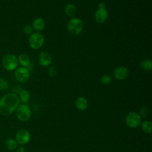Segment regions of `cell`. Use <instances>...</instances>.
<instances>
[{
	"label": "cell",
	"instance_id": "cell-7",
	"mask_svg": "<svg viewBox=\"0 0 152 152\" xmlns=\"http://www.w3.org/2000/svg\"><path fill=\"white\" fill-rule=\"evenodd\" d=\"M30 134L26 129H20L15 134V140L18 144L24 145L27 144L30 140Z\"/></svg>",
	"mask_w": 152,
	"mask_h": 152
},
{
	"label": "cell",
	"instance_id": "cell-10",
	"mask_svg": "<svg viewBox=\"0 0 152 152\" xmlns=\"http://www.w3.org/2000/svg\"><path fill=\"white\" fill-rule=\"evenodd\" d=\"M39 62L43 66H48L52 62V56L48 51H42L39 56Z\"/></svg>",
	"mask_w": 152,
	"mask_h": 152
},
{
	"label": "cell",
	"instance_id": "cell-5",
	"mask_svg": "<svg viewBox=\"0 0 152 152\" xmlns=\"http://www.w3.org/2000/svg\"><path fill=\"white\" fill-rule=\"evenodd\" d=\"M28 42L31 48L33 49H38L43 46L45 42V39L42 34L36 32L30 35Z\"/></svg>",
	"mask_w": 152,
	"mask_h": 152
},
{
	"label": "cell",
	"instance_id": "cell-22",
	"mask_svg": "<svg viewBox=\"0 0 152 152\" xmlns=\"http://www.w3.org/2000/svg\"><path fill=\"white\" fill-rule=\"evenodd\" d=\"M33 28L32 26L29 24H26L23 27V31L27 35H30L33 33Z\"/></svg>",
	"mask_w": 152,
	"mask_h": 152
},
{
	"label": "cell",
	"instance_id": "cell-24",
	"mask_svg": "<svg viewBox=\"0 0 152 152\" xmlns=\"http://www.w3.org/2000/svg\"><path fill=\"white\" fill-rule=\"evenodd\" d=\"M48 74L52 77H55L58 74V72H57V70H56V68L54 67V66L49 67V69H48Z\"/></svg>",
	"mask_w": 152,
	"mask_h": 152
},
{
	"label": "cell",
	"instance_id": "cell-16",
	"mask_svg": "<svg viewBox=\"0 0 152 152\" xmlns=\"http://www.w3.org/2000/svg\"><path fill=\"white\" fill-rule=\"evenodd\" d=\"M5 148L10 151L15 150L18 147V143L15 140L12 138H8L5 141Z\"/></svg>",
	"mask_w": 152,
	"mask_h": 152
},
{
	"label": "cell",
	"instance_id": "cell-23",
	"mask_svg": "<svg viewBox=\"0 0 152 152\" xmlns=\"http://www.w3.org/2000/svg\"><path fill=\"white\" fill-rule=\"evenodd\" d=\"M8 83L3 78H0V91L6 90L8 88Z\"/></svg>",
	"mask_w": 152,
	"mask_h": 152
},
{
	"label": "cell",
	"instance_id": "cell-9",
	"mask_svg": "<svg viewBox=\"0 0 152 152\" xmlns=\"http://www.w3.org/2000/svg\"><path fill=\"white\" fill-rule=\"evenodd\" d=\"M129 74L128 69L124 66H119L115 68L113 71L114 78L117 80H124L126 79Z\"/></svg>",
	"mask_w": 152,
	"mask_h": 152
},
{
	"label": "cell",
	"instance_id": "cell-18",
	"mask_svg": "<svg viewBox=\"0 0 152 152\" xmlns=\"http://www.w3.org/2000/svg\"><path fill=\"white\" fill-rule=\"evenodd\" d=\"M141 124L142 130L147 134H151L152 132V123L150 121H144Z\"/></svg>",
	"mask_w": 152,
	"mask_h": 152
},
{
	"label": "cell",
	"instance_id": "cell-15",
	"mask_svg": "<svg viewBox=\"0 0 152 152\" xmlns=\"http://www.w3.org/2000/svg\"><path fill=\"white\" fill-rule=\"evenodd\" d=\"M77 12V8L75 5L73 4H68L66 5L65 8V14L69 17H74Z\"/></svg>",
	"mask_w": 152,
	"mask_h": 152
},
{
	"label": "cell",
	"instance_id": "cell-6",
	"mask_svg": "<svg viewBox=\"0 0 152 152\" xmlns=\"http://www.w3.org/2000/svg\"><path fill=\"white\" fill-rule=\"evenodd\" d=\"M141 123V117L135 112H129L125 117V124L129 128H136L139 126Z\"/></svg>",
	"mask_w": 152,
	"mask_h": 152
},
{
	"label": "cell",
	"instance_id": "cell-25",
	"mask_svg": "<svg viewBox=\"0 0 152 152\" xmlns=\"http://www.w3.org/2000/svg\"><path fill=\"white\" fill-rule=\"evenodd\" d=\"M15 150V152H26V150L24 147L22 145L18 146Z\"/></svg>",
	"mask_w": 152,
	"mask_h": 152
},
{
	"label": "cell",
	"instance_id": "cell-13",
	"mask_svg": "<svg viewBox=\"0 0 152 152\" xmlns=\"http://www.w3.org/2000/svg\"><path fill=\"white\" fill-rule=\"evenodd\" d=\"M45 21L44 19L41 17L36 18L33 22L32 27L33 28L37 31L42 30L45 27Z\"/></svg>",
	"mask_w": 152,
	"mask_h": 152
},
{
	"label": "cell",
	"instance_id": "cell-19",
	"mask_svg": "<svg viewBox=\"0 0 152 152\" xmlns=\"http://www.w3.org/2000/svg\"><path fill=\"white\" fill-rule=\"evenodd\" d=\"M140 66L144 70L150 71L152 69V62L149 59H144L140 62Z\"/></svg>",
	"mask_w": 152,
	"mask_h": 152
},
{
	"label": "cell",
	"instance_id": "cell-26",
	"mask_svg": "<svg viewBox=\"0 0 152 152\" xmlns=\"http://www.w3.org/2000/svg\"><path fill=\"white\" fill-rule=\"evenodd\" d=\"M98 7H99V9H105L106 8V4L103 2H100L98 4Z\"/></svg>",
	"mask_w": 152,
	"mask_h": 152
},
{
	"label": "cell",
	"instance_id": "cell-2",
	"mask_svg": "<svg viewBox=\"0 0 152 152\" xmlns=\"http://www.w3.org/2000/svg\"><path fill=\"white\" fill-rule=\"evenodd\" d=\"M84 24L81 20L78 18H72L68 23L66 29L71 36H77L83 31Z\"/></svg>",
	"mask_w": 152,
	"mask_h": 152
},
{
	"label": "cell",
	"instance_id": "cell-11",
	"mask_svg": "<svg viewBox=\"0 0 152 152\" xmlns=\"http://www.w3.org/2000/svg\"><path fill=\"white\" fill-rule=\"evenodd\" d=\"M108 18V12L107 10L105 9H98L94 14L95 21L99 23H104Z\"/></svg>",
	"mask_w": 152,
	"mask_h": 152
},
{
	"label": "cell",
	"instance_id": "cell-1",
	"mask_svg": "<svg viewBox=\"0 0 152 152\" xmlns=\"http://www.w3.org/2000/svg\"><path fill=\"white\" fill-rule=\"evenodd\" d=\"M20 102L17 94L13 93L5 94L0 99V115L8 116L12 114L19 106Z\"/></svg>",
	"mask_w": 152,
	"mask_h": 152
},
{
	"label": "cell",
	"instance_id": "cell-3",
	"mask_svg": "<svg viewBox=\"0 0 152 152\" xmlns=\"http://www.w3.org/2000/svg\"><path fill=\"white\" fill-rule=\"evenodd\" d=\"M2 64L6 70L13 71L18 67L19 64L18 58L13 54H6L2 59Z\"/></svg>",
	"mask_w": 152,
	"mask_h": 152
},
{
	"label": "cell",
	"instance_id": "cell-17",
	"mask_svg": "<svg viewBox=\"0 0 152 152\" xmlns=\"http://www.w3.org/2000/svg\"><path fill=\"white\" fill-rule=\"evenodd\" d=\"M19 99L23 103H27L30 97V94L27 90H22L19 93Z\"/></svg>",
	"mask_w": 152,
	"mask_h": 152
},
{
	"label": "cell",
	"instance_id": "cell-20",
	"mask_svg": "<svg viewBox=\"0 0 152 152\" xmlns=\"http://www.w3.org/2000/svg\"><path fill=\"white\" fill-rule=\"evenodd\" d=\"M112 77L108 74L103 75L100 78L101 83L104 85H107L110 84L112 82Z\"/></svg>",
	"mask_w": 152,
	"mask_h": 152
},
{
	"label": "cell",
	"instance_id": "cell-12",
	"mask_svg": "<svg viewBox=\"0 0 152 152\" xmlns=\"http://www.w3.org/2000/svg\"><path fill=\"white\" fill-rule=\"evenodd\" d=\"M75 106L80 111L85 110L88 107L87 100L84 97H78L75 100Z\"/></svg>",
	"mask_w": 152,
	"mask_h": 152
},
{
	"label": "cell",
	"instance_id": "cell-8",
	"mask_svg": "<svg viewBox=\"0 0 152 152\" xmlns=\"http://www.w3.org/2000/svg\"><path fill=\"white\" fill-rule=\"evenodd\" d=\"M15 77L18 81L24 83L27 82L30 77V71L24 66L17 68L15 72Z\"/></svg>",
	"mask_w": 152,
	"mask_h": 152
},
{
	"label": "cell",
	"instance_id": "cell-4",
	"mask_svg": "<svg viewBox=\"0 0 152 152\" xmlns=\"http://www.w3.org/2000/svg\"><path fill=\"white\" fill-rule=\"evenodd\" d=\"M17 118L21 122L28 121L31 117V110L28 105L25 103L19 104L16 109Z\"/></svg>",
	"mask_w": 152,
	"mask_h": 152
},
{
	"label": "cell",
	"instance_id": "cell-21",
	"mask_svg": "<svg viewBox=\"0 0 152 152\" xmlns=\"http://www.w3.org/2000/svg\"><path fill=\"white\" fill-rule=\"evenodd\" d=\"M141 117L145 118L149 114V109L146 106H142L140 110V113H138Z\"/></svg>",
	"mask_w": 152,
	"mask_h": 152
},
{
	"label": "cell",
	"instance_id": "cell-14",
	"mask_svg": "<svg viewBox=\"0 0 152 152\" xmlns=\"http://www.w3.org/2000/svg\"><path fill=\"white\" fill-rule=\"evenodd\" d=\"M18 63L24 67H27L31 63L30 57L25 53L20 54L18 57Z\"/></svg>",
	"mask_w": 152,
	"mask_h": 152
}]
</instances>
